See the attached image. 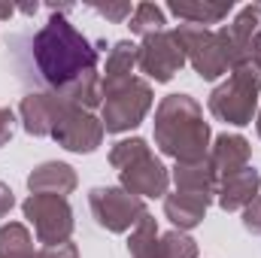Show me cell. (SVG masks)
<instances>
[{
    "label": "cell",
    "instance_id": "cell-17",
    "mask_svg": "<svg viewBox=\"0 0 261 258\" xmlns=\"http://www.w3.org/2000/svg\"><path fill=\"white\" fill-rule=\"evenodd\" d=\"M231 0H170L167 9L186 21V24H197V28H210V24H219L222 18H228L231 12Z\"/></svg>",
    "mask_w": 261,
    "mask_h": 258
},
{
    "label": "cell",
    "instance_id": "cell-1",
    "mask_svg": "<svg viewBox=\"0 0 261 258\" xmlns=\"http://www.w3.org/2000/svg\"><path fill=\"white\" fill-rule=\"evenodd\" d=\"M67 9L70 6H52V15L40 31L12 40L15 70L34 91L64 94L88 73H97V49L64 18Z\"/></svg>",
    "mask_w": 261,
    "mask_h": 258
},
{
    "label": "cell",
    "instance_id": "cell-16",
    "mask_svg": "<svg viewBox=\"0 0 261 258\" xmlns=\"http://www.w3.org/2000/svg\"><path fill=\"white\" fill-rule=\"evenodd\" d=\"M210 200L213 197H200V194H189V192L164 194V216L176 225V231H192L203 222Z\"/></svg>",
    "mask_w": 261,
    "mask_h": 258
},
{
    "label": "cell",
    "instance_id": "cell-25",
    "mask_svg": "<svg viewBox=\"0 0 261 258\" xmlns=\"http://www.w3.org/2000/svg\"><path fill=\"white\" fill-rule=\"evenodd\" d=\"M243 228L249 234H261V194L243 210Z\"/></svg>",
    "mask_w": 261,
    "mask_h": 258
},
{
    "label": "cell",
    "instance_id": "cell-29",
    "mask_svg": "<svg viewBox=\"0 0 261 258\" xmlns=\"http://www.w3.org/2000/svg\"><path fill=\"white\" fill-rule=\"evenodd\" d=\"M255 131H258V137H261V113H258V119H255Z\"/></svg>",
    "mask_w": 261,
    "mask_h": 258
},
{
    "label": "cell",
    "instance_id": "cell-8",
    "mask_svg": "<svg viewBox=\"0 0 261 258\" xmlns=\"http://www.w3.org/2000/svg\"><path fill=\"white\" fill-rule=\"evenodd\" d=\"M206 107H210L213 119L243 128V125H249V122L255 119V110H258V91H252L249 85H243V82H237V79L231 76L228 82H222V85L213 88Z\"/></svg>",
    "mask_w": 261,
    "mask_h": 258
},
{
    "label": "cell",
    "instance_id": "cell-10",
    "mask_svg": "<svg viewBox=\"0 0 261 258\" xmlns=\"http://www.w3.org/2000/svg\"><path fill=\"white\" fill-rule=\"evenodd\" d=\"M119 179H122V189L130 192L134 197H161V194H167V186H170V173L152 155V149L143 152L140 158H134L130 164H125L119 170Z\"/></svg>",
    "mask_w": 261,
    "mask_h": 258
},
{
    "label": "cell",
    "instance_id": "cell-14",
    "mask_svg": "<svg viewBox=\"0 0 261 258\" xmlns=\"http://www.w3.org/2000/svg\"><path fill=\"white\" fill-rule=\"evenodd\" d=\"M79 186L76 170L64 164V161H43L40 167L31 170L28 176V189L31 194H55V197H67Z\"/></svg>",
    "mask_w": 261,
    "mask_h": 258
},
{
    "label": "cell",
    "instance_id": "cell-26",
    "mask_svg": "<svg viewBox=\"0 0 261 258\" xmlns=\"http://www.w3.org/2000/svg\"><path fill=\"white\" fill-rule=\"evenodd\" d=\"M12 128H15V116H12V110L0 107V146H6V143L12 140Z\"/></svg>",
    "mask_w": 261,
    "mask_h": 258
},
{
    "label": "cell",
    "instance_id": "cell-9",
    "mask_svg": "<svg viewBox=\"0 0 261 258\" xmlns=\"http://www.w3.org/2000/svg\"><path fill=\"white\" fill-rule=\"evenodd\" d=\"M103 134L107 131L97 116H91L88 110H79V107H67L52 131V140L70 152H94L103 143Z\"/></svg>",
    "mask_w": 261,
    "mask_h": 258
},
{
    "label": "cell",
    "instance_id": "cell-4",
    "mask_svg": "<svg viewBox=\"0 0 261 258\" xmlns=\"http://www.w3.org/2000/svg\"><path fill=\"white\" fill-rule=\"evenodd\" d=\"M88 207H91L94 222L100 228L113 231V234L134 231V225L149 213L143 197H134L122 186H97V189H91L88 192Z\"/></svg>",
    "mask_w": 261,
    "mask_h": 258
},
{
    "label": "cell",
    "instance_id": "cell-27",
    "mask_svg": "<svg viewBox=\"0 0 261 258\" xmlns=\"http://www.w3.org/2000/svg\"><path fill=\"white\" fill-rule=\"evenodd\" d=\"M12 203H15V197H12V192H9V186L0 183V219L12 210Z\"/></svg>",
    "mask_w": 261,
    "mask_h": 258
},
{
    "label": "cell",
    "instance_id": "cell-15",
    "mask_svg": "<svg viewBox=\"0 0 261 258\" xmlns=\"http://www.w3.org/2000/svg\"><path fill=\"white\" fill-rule=\"evenodd\" d=\"M173 183H176V192L200 194V197H213V194L219 192V176H216L210 158H200V161H176Z\"/></svg>",
    "mask_w": 261,
    "mask_h": 258
},
{
    "label": "cell",
    "instance_id": "cell-11",
    "mask_svg": "<svg viewBox=\"0 0 261 258\" xmlns=\"http://www.w3.org/2000/svg\"><path fill=\"white\" fill-rule=\"evenodd\" d=\"M67 107L70 104L55 91H28L18 104V116L31 137H52V131Z\"/></svg>",
    "mask_w": 261,
    "mask_h": 258
},
{
    "label": "cell",
    "instance_id": "cell-23",
    "mask_svg": "<svg viewBox=\"0 0 261 258\" xmlns=\"http://www.w3.org/2000/svg\"><path fill=\"white\" fill-rule=\"evenodd\" d=\"M94 12H100L103 18H110V21H125V18H130L134 15V6H130L128 0L125 3H103V6H94Z\"/></svg>",
    "mask_w": 261,
    "mask_h": 258
},
{
    "label": "cell",
    "instance_id": "cell-5",
    "mask_svg": "<svg viewBox=\"0 0 261 258\" xmlns=\"http://www.w3.org/2000/svg\"><path fill=\"white\" fill-rule=\"evenodd\" d=\"M24 219L34 225V234L40 243L55 246V243H67L73 234V210L67 203V197H55V194H31L24 203Z\"/></svg>",
    "mask_w": 261,
    "mask_h": 258
},
{
    "label": "cell",
    "instance_id": "cell-2",
    "mask_svg": "<svg viewBox=\"0 0 261 258\" xmlns=\"http://www.w3.org/2000/svg\"><path fill=\"white\" fill-rule=\"evenodd\" d=\"M155 143L176 161H200L210 152V125L189 94H167L155 110Z\"/></svg>",
    "mask_w": 261,
    "mask_h": 258
},
{
    "label": "cell",
    "instance_id": "cell-28",
    "mask_svg": "<svg viewBox=\"0 0 261 258\" xmlns=\"http://www.w3.org/2000/svg\"><path fill=\"white\" fill-rule=\"evenodd\" d=\"M12 12H15V9H12V6H0V18H9V15H12Z\"/></svg>",
    "mask_w": 261,
    "mask_h": 258
},
{
    "label": "cell",
    "instance_id": "cell-13",
    "mask_svg": "<svg viewBox=\"0 0 261 258\" xmlns=\"http://www.w3.org/2000/svg\"><path fill=\"white\" fill-rule=\"evenodd\" d=\"M206 158H210L216 176L225 179V176L249 167V140L240 137V134H219L213 149L206 152Z\"/></svg>",
    "mask_w": 261,
    "mask_h": 258
},
{
    "label": "cell",
    "instance_id": "cell-19",
    "mask_svg": "<svg viewBox=\"0 0 261 258\" xmlns=\"http://www.w3.org/2000/svg\"><path fill=\"white\" fill-rule=\"evenodd\" d=\"M0 258H37L34 237L21 222H6L0 228Z\"/></svg>",
    "mask_w": 261,
    "mask_h": 258
},
{
    "label": "cell",
    "instance_id": "cell-22",
    "mask_svg": "<svg viewBox=\"0 0 261 258\" xmlns=\"http://www.w3.org/2000/svg\"><path fill=\"white\" fill-rule=\"evenodd\" d=\"M158 258H197V243L182 231L158 234Z\"/></svg>",
    "mask_w": 261,
    "mask_h": 258
},
{
    "label": "cell",
    "instance_id": "cell-18",
    "mask_svg": "<svg viewBox=\"0 0 261 258\" xmlns=\"http://www.w3.org/2000/svg\"><path fill=\"white\" fill-rule=\"evenodd\" d=\"M137 58H140V46H137V43H130V40H119V43L110 49V55H107V67H103V76H100L103 88L134 79Z\"/></svg>",
    "mask_w": 261,
    "mask_h": 258
},
{
    "label": "cell",
    "instance_id": "cell-24",
    "mask_svg": "<svg viewBox=\"0 0 261 258\" xmlns=\"http://www.w3.org/2000/svg\"><path fill=\"white\" fill-rule=\"evenodd\" d=\"M37 258H79V249L73 240H67V243H55V246H43Z\"/></svg>",
    "mask_w": 261,
    "mask_h": 258
},
{
    "label": "cell",
    "instance_id": "cell-7",
    "mask_svg": "<svg viewBox=\"0 0 261 258\" xmlns=\"http://www.w3.org/2000/svg\"><path fill=\"white\" fill-rule=\"evenodd\" d=\"M137 67L155 82H170L186 67V55H182V46H179L176 34L173 31H158V34L143 37Z\"/></svg>",
    "mask_w": 261,
    "mask_h": 258
},
{
    "label": "cell",
    "instance_id": "cell-20",
    "mask_svg": "<svg viewBox=\"0 0 261 258\" xmlns=\"http://www.w3.org/2000/svg\"><path fill=\"white\" fill-rule=\"evenodd\" d=\"M128 252L130 258H158V225H155L152 213H146L134 225L128 240Z\"/></svg>",
    "mask_w": 261,
    "mask_h": 258
},
{
    "label": "cell",
    "instance_id": "cell-6",
    "mask_svg": "<svg viewBox=\"0 0 261 258\" xmlns=\"http://www.w3.org/2000/svg\"><path fill=\"white\" fill-rule=\"evenodd\" d=\"M173 34L182 46L186 64L195 67L200 79H219L222 73H228V58H225V49H222L216 31L197 28V24H176Z\"/></svg>",
    "mask_w": 261,
    "mask_h": 258
},
{
    "label": "cell",
    "instance_id": "cell-3",
    "mask_svg": "<svg viewBox=\"0 0 261 258\" xmlns=\"http://www.w3.org/2000/svg\"><path fill=\"white\" fill-rule=\"evenodd\" d=\"M152 85L146 79H128L119 85L103 88V104H100V122L103 131L110 134H125V131L137 128L146 113L152 110Z\"/></svg>",
    "mask_w": 261,
    "mask_h": 258
},
{
    "label": "cell",
    "instance_id": "cell-21",
    "mask_svg": "<svg viewBox=\"0 0 261 258\" xmlns=\"http://www.w3.org/2000/svg\"><path fill=\"white\" fill-rule=\"evenodd\" d=\"M164 9L161 6H155V3H137L134 6V15L128 18V28L130 34H137V37H149V34H158V31H164Z\"/></svg>",
    "mask_w": 261,
    "mask_h": 258
},
{
    "label": "cell",
    "instance_id": "cell-12",
    "mask_svg": "<svg viewBox=\"0 0 261 258\" xmlns=\"http://www.w3.org/2000/svg\"><path fill=\"white\" fill-rule=\"evenodd\" d=\"M261 192V173L255 167H243L225 179H219V207L225 213H234V210H246Z\"/></svg>",
    "mask_w": 261,
    "mask_h": 258
}]
</instances>
